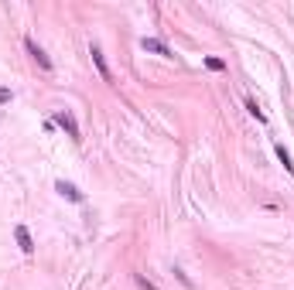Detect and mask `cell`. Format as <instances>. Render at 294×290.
I'll return each instance as SVG.
<instances>
[{"mask_svg": "<svg viewBox=\"0 0 294 290\" xmlns=\"http://www.w3.org/2000/svg\"><path fill=\"white\" fill-rule=\"evenodd\" d=\"M52 123H55L58 130H65V137H72L76 144L82 140V134H79V123H76V116H72L68 110H58L55 116H52Z\"/></svg>", "mask_w": 294, "mask_h": 290, "instance_id": "cell-1", "label": "cell"}, {"mask_svg": "<svg viewBox=\"0 0 294 290\" xmlns=\"http://www.w3.org/2000/svg\"><path fill=\"white\" fill-rule=\"evenodd\" d=\"M89 55H92V65H96V72H100L103 82H113V72H110V65H106L103 48H100V45H89Z\"/></svg>", "mask_w": 294, "mask_h": 290, "instance_id": "cell-2", "label": "cell"}, {"mask_svg": "<svg viewBox=\"0 0 294 290\" xmlns=\"http://www.w3.org/2000/svg\"><path fill=\"white\" fill-rule=\"evenodd\" d=\"M24 48H28V55L34 58V62H38V65L45 68V72H52V58L45 55V48L38 45V41H34V38H24Z\"/></svg>", "mask_w": 294, "mask_h": 290, "instance_id": "cell-3", "label": "cell"}, {"mask_svg": "<svg viewBox=\"0 0 294 290\" xmlns=\"http://www.w3.org/2000/svg\"><path fill=\"white\" fill-rule=\"evenodd\" d=\"M14 239H17V246H21V253L24 256H31L34 253V239H31V232H28V225H14Z\"/></svg>", "mask_w": 294, "mask_h": 290, "instance_id": "cell-4", "label": "cell"}, {"mask_svg": "<svg viewBox=\"0 0 294 290\" xmlns=\"http://www.w3.org/2000/svg\"><path fill=\"white\" fill-rule=\"evenodd\" d=\"M140 48H144V51H151V55L171 58V48L164 45V41H158V38H140Z\"/></svg>", "mask_w": 294, "mask_h": 290, "instance_id": "cell-5", "label": "cell"}, {"mask_svg": "<svg viewBox=\"0 0 294 290\" xmlns=\"http://www.w3.org/2000/svg\"><path fill=\"white\" fill-rule=\"evenodd\" d=\"M55 191L62 195V198H68V201H82V191L72 184V181H65V178H58L55 181Z\"/></svg>", "mask_w": 294, "mask_h": 290, "instance_id": "cell-6", "label": "cell"}, {"mask_svg": "<svg viewBox=\"0 0 294 290\" xmlns=\"http://www.w3.org/2000/svg\"><path fill=\"white\" fill-rule=\"evenodd\" d=\"M274 154H277V161L284 164V171H287V174H294V161H291V154H287V147L277 144V147H274Z\"/></svg>", "mask_w": 294, "mask_h": 290, "instance_id": "cell-7", "label": "cell"}, {"mask_svg": "<svg viewBox=\"0 0 294 290\" xmlns=\"http://www.w3.org/2000/svg\"><path fill=\"white\" fill-rule=\"evenodd\" d=\"M205 68H209V72H223L226 62H223V58H215V55H205Z\"/></svg>", "mask_w": 294, "mask_h": 290, "instance_id": "cell-8", "label": "cell"}, {"mask_svg": "<svg viewBox=\"0 0 294 290\" xmlns=\"http://www.w3.org/2000/svg\"><path fill=\"white\" fill-rule=\"evenodd\" d=\"M247 110H250V116H253V120H267V116H263V113H260V106H257V99H247Z\"/></svg>", "mask_w": 294, "mask_h": 290, "instance_id": "cell-9", "label": "cell"}, {"mask_svg": "<svg viewBox=\"0 0 294 290\" xmlns=\"http://www.w3.org/2000/svg\"><path fill=\"white\" fill-rule=\"evenodd\" d=\"M134 280H137V287H140V290H161V287H158V283H151V280H147V277H144V273H137V277H134Z\"/></svg>", "mask_w": 294, "mask_h": 290, "instance_id": "cell-10", "label": "cell"}, {"mask_svg": "<svg viewBox=\"0 0 294 290\" xmlns=\"http://www.w3.org/2000/svg\"><path fill=\"white\" fill-rule=\"evenodd\" d=\"M4 102H11V89H4V86H0V106H4Z\"/></svg>", "mask_w": 294, "mask_h": 290, "instance_id": "cell-11", "label": "cell"}]
</instances>
